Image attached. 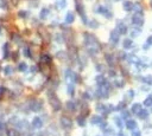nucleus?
I'll list each match as a JSON object with an SVG mask.
<instances>
[{
	"mask_svg": "<svg viewBox=\"0 0 152 136\" xmlns=\"http://www.w3.org/2000/svg\"><path fill=\"white\" fill-rule=\"evenodd\" d=\"M68 91H69V95H74V85L73 84H68Z\"/></svg>",
	"mask_w": 152,
	"mask_h": 136,
	"instance_id": "nucleus-28",
	"label": "nucleus"
},
{
	"mask_svg": "<svg viewBox=\"0 0 152 136\" xmlns=\"http://www.w3.org/2000/svg\"><path fill=\"white\" fill-rule=\"evenodd\" d=\"M42 106H43L42 102H41V101H37V99H33V101L30 103V109H31L32 111H38V110H41Z\"/></svg>",
	"mask_w": 152,
	"mask_h": 136,
	"instance_id": "nucleus-6",
	"label": "nucleus"
},
{
	"mask_svg": "<svg viewBox=\"0 0 152 136\" xmlns=\"http://www.w3.org/2000/svg\"><path fill=\"white\" fill-rule=\"evenodd\" d=\"M2 129H4V124L0 122V130H2Z\"/></svg>",
	"mask_w": 152,
	"mask_h": 136,
	"instance_id": "nucleus-44",
	"label": "nucleus"
},
{
	"mask_svg": "<svg viewBox=\"0 0 152 136\" xmlns=\"http://www.w3.org/2000/svg\"><path fill=\"white\" fill-rule=\"evenodd\" d=\"M49 101H50V105L52 106V109L55 111L60 110L61 108H62V104H61V101L57 98V97L55 96V95H51L50 98H49Z\"/></svg>",
	"mask_w": 152,
	"mask_h": 136,
	"instance_id": "nucleus-1",
	"label": "nucleus"
},
{
	"mask_svg": "<svg viewBox=\"0 0 152 136\" xmlns=\"http://www.w3.org/2000/svg\"><path fill=\"white\" fill-rule=\"evenodd\" d=\"M18 70L19 71H25L26 70V64L25 63H20V64L18 65Z\"/></svg>",
	"mask_w": 152,
	"mask_h": 136,
	"instance_id": "nucleus-27",
	"label": "nucleus"
},
{
	"mask_svg": "<svg viewBox=\"0 0 152 136\" xmlns=\"http://www.w3.org/2000/svg\"><path fill=\"white\" fill-rule=\"evenodd\" d=\"M106 60H107V63H108V65H109V66H112V67H113L114 65H115L114 56H112V55H106Z\"/></svg>",
	"mask_w": 152,
	"mask_h": 136,
	"instance_id": "nucleus-17",
	"label": "nucleus"
},
{
	"mask_svg": "<svg viewBox=\"0 0 152 136\" xmlns=\"http://www.w3.org/2000/svg\"><path fill=\"white\" fill-rule=\"evenodd\" d=\"M151 113H152V105H151Z\"/></svg>",
	"mask_w": 152,
	"mask_h": 136,
	"instance_id": "nucleus-45",
	"label": "nucleus"
},
{
	"mask_svg": "<svg viewBox=\"0 0 152 136\" xmlns=\"http://www.w3.org/2000/svg\"><path fill=\"white\" fill-rule=\"evenodd\" d=\"M25 55H26V57H32V56H31V51L29 50V48H25Z\"/></svg>",
	"mask_w": 152,
	"mask_h": 136,
	"instance_id": "nucleus-35",
	"label": "nucleus"
},
{
	"mask_svg": "<svg viewBox=\"0 0 152 136\" xmlns=\"http://www.w3.org/2000/svg\"><path fill=\"white\" fill-rule=\"evenodd\" d=\"M141 110V104L140 103H134L131 108V113L132 114H138Z\"/></svg>",
	"mask_w": 152,
	"mask_h": 136,
	"instance_id": "nucleus-11",
	"label": "nucleus"
},
{
	"mask_svg": "<svg viewBox=\"0 0 152 136\" xmlns=\"http://www.w3.org/2000/svg\"><path fill=\"white\" fill-rule=\"evenodd\" d=\"M132 136H141V133L137 129H133L132 130Z\"/></svg>",
	"mask_w": 152,
	"mask_h": 136,
	"instance_id": "nucleus-31",
	"label": "nucleus"
},
{
	"mask_svg": "<svg viewBox=\"0 0 152 136\" xmlns=\"http://www.w3.org/2000/svg\"><path fill=\"white\" fill-rule=\"evenodd\" d=\"M138 33H139V31H132L131 36H132V37H136V36H137V35H138Z\"/></svg>",
	"mask_w": 152,
	"mask_h": 136,
	"instance_id": "nucleus-38",
	"label": "nucleus"
},
{
	"mask_svg": "<svg viewBox=\"0 0 152 136\" xmlns=\"http://www.w3.org/2000/svg\"><path fill=\"white\" fill-rule=\"evenodd\" d=\"M118 42H119V33L117 30H113L111 32V36H109V43L112 45H117Z\"/></svg>",
	"mask_w": 152,
	"mask_h": 136,
	"instance_id": "nucleus-4",
	"label": "nucleus"
},
{
	"mask_svg": "<svg viewBox=\"0 0 152 136\" xmlns=\"http://www.w3.org/2000/svg\"><path fill=\"white\" fill-rule=\"evenodd\" d=\"M83 98H84V99H89L90 98V96L88 95V92H84V94H83Z\"/></svg>",
	"mask_w": 152,
	"mask_h": 136,
	"instance_id": "nucleus-37",
	"label": "nucleus"
},
{
	"mask_svg": "<svg viewBox=\"0 0 152 136\" xmlns=\"http://www.w3.org/2000/svg\"><path fill=\"white\" fill-rule=\"evenodd\" d=\"M19 16H21V17H26V12H20V13H19Z\"/></svg>",
	"mask_w": 152,
	"mask_h": 136,
	"instance_id": "nucleus-43",
	"label": "nucleus"
},
{
	"mask_svg": "<svg viewBox=\"0 0 152 136\" xmlns=\"http://www.w3.org/2000/svg\"><path fill=\"white\" fill-rule=\"evenodd\" d=\"M42 62H44L45 64H50V63H51V57L49 55L42 56Z\"/></svg>",
	"mask_w": 152,
	"mask_h": 136,
	"instance_id": "nucleus-21",
	"label": "nucleus"
},
{
	"mask_svg": "<svg viewBox=\"0 0 152 136\" xmlns=\"http://www.w3.org/2000/svg\"><path fill=\"white\" fill-rule=\"evenodd\" d=\"M126 106V104L124 103V102H121V103L119 104V106H118V110H122V108H125Z\"/></svg>",
	"mask_w": 152,
	"mask_h": 136,
	"instance_id": "nucleus-34",
	"label": "nucleus"
},
{
	"mask_svg": "<svg viewBox=\"0 0 152 136\" xmlns=\"http://www.w3.org/2000/svg\"><path fill=\"white\" fill-rule=\"evenodd\" d=\"M97 26H99V23H97V21L93 20L92 23H90V27H93V28H96Z\"/></svg>",
	"mask_w": 152,
	"mask_h": 136,
	"instance_id": "nucleus-33",
	"label": "nucleus"
},
{
	"mask_svg": "<svg viewBox=\"0 0 152 136\" xmlns=\"http://www.w3.org/2000/svg\"><path fill=\"white\" fill-rule=\"evenodd\" d=\"M128 94H129L128 96L131 97V98H132V97H134V91H133V90H129V91H128Z\"/></svg>",
	"mask_w": 152,
	"mask_h": 136,
	"instance_id": "nucleus-39",
	"label": "nucleus"
},
{
	"mask_svg": "<svg viewBox=\"0 0 152 136\" xmlns=\"http://www.w3.org/2000/svg\"><path fill=\"white\" fill-rule=\"evenodd\" d=\"M8 136H19V133L17 132V130H10Z\"/></svg>",
	"mask_w": 152,
	"mask_h": 136,
	"instance_id": "nucleus-30",
	"label": "nucleus"
},
{
	"mask_svg": "<svg viewBox=\"0 0 152 136\" xmlns=\"http://www.w3.org/2000/svg\"><path fill=\"white\" fill-rule=\"evenodd\" d=\"M97 110H99L100 113H106V114H108V110H107V108L104 105V104H100V105L97 106Z\"/></svg>",
	"mask_w": 152,
	"mask_h": 136,
	"instance_id": "nucleus-25",
	"label": "nucleus"
},
{
	"mask_svg": "<svg viewBox=\"0 0 152 136\" xmlns=\"http://www.w3.org/2000/svg\"><path fill=\"white\" fill-rule=\"evenodd\" d=\"M61 124H62V127L64 128V129H67V130L71 129V127H73L71 120H70L69 117H67V116H63V117L61 118Z\"/></svg>",
	"mask_w": 152,
	"mask_h": 136,
	"instance_id": "nucleus-3",
	"label": "nucleus"
},
{
	"mask_svg": "<svg viewBox=\"0 0 152 136\" xmlns=\"http://www.w3.org/2000/svg\"><path fill=\"white\" fill-rule=\"evenodd\" d=\"M101 122H102V117H101V116L96 115V116H93V117H92V123H93V124H101Z\"/></svg>",
	"mask_w": 152,
	"mask_h": 136,
	"instance_id": "nucleus-19",
	"label": "nucleus"
},
{
	"mask_svg": "<svg viewBox=\"0 0 152 136\" xmlns=\"http://www.w3.org/2000/svg\"><path fill=\"white\" fill-rule=\"evenodd\" d=\"M141 81H143L144 83L149 84V85H152V77H151V76H146V77H143V78H141Z\"/></svg>",
	"mask_w": 152,
	"mask_h": 136,
	"instance_id": "nucleus-23",
	"label": "nucleus"
},
{
	"mask_svg": "<svg viewBox=\"0 0 152 136\" xmlns=\"http://www.w3.org/2000/svg\"><path fill=\"white\" fill-rule=\"evenodd\" d=\"M95 81H96V83L99 84V85H102V84L106 82V79H105V77L102 76V75H99V76L95 78Z\"/></svg>",
	"mask_w": 152,
	"mask_h": 136,
	"instance_id": "nucleus-20",
	"label": "nucleus"
},
{
	"mask_svg": "<svg viewBox=\"0 0 152 136\" xmlns=\"http://www.w3.org/2000/svg\"><path fill=\"white\" fill-rule=\"evenodd\" d=\"M132 7H133V4H132L131 1H124V4H122V8L126 12L132 11Z\"/></svg>",
	"mask_w": 152,
	"mask_h": 136,
	"instance_id": "nucleus-16",
	"label": "nucleus"
},
{
	"mask_svg": "<svg viewBox=\"0 0 152 136\" xmlns=\"http://www.w3.org/2000/svg\"><path fill=\"white\" fill-rule=\"evenodd\" d=\"M132 9H133V11H136V13H143V6H141L139 2H134Z\"/></svg>",
	"mask_w": 152,
	"mask_h": 136,
	"instance_id": "nucleus-15",
	"label": "nucleus"
},
{
	"mask_svg": "<svg viewBox=\"0 0 152 136\" xmlns=\"http://www.w3.org/2000/svg\"><path fill=\"white\" fill-rule=\"evenodd\" d=\"M76 122H77V124L80 125V127H84V125H86V116H83V115L77 116Z\"/></svg>",
	"mask_w": 152,
	"mask_h": 136,
	"instance_id": "nucleus-13",
	"label": "nucleus"
},
{
	"mask_svg": "<svg viewBox=\"0 0 152 136\" xmlns=\"http://www.w3.org/2000/svg\"><path fill=\"white\" fill-rule=\"evenodd\" d=\"M147 45H150V44H152V36L151 37H149V39H147V43H146Z\"/></svg>",
	"mask_w": 152,
	"mask_h": 136,
	"instance_id": "nucleus-40",
	"label": "nucleus"
},
{
	"mask_svg": "<svg viewBox=\"0 0 152 136\" xmlns=\"http://www.w3.org/2000/svg\"><path fill=\"white\" fill-rule=\"evenodd\" d=\"M132 23L137 26H141L144 24V18H143V13H136L132 17Z\"/></svg>",
	"mask_w": 152,
	"mask_h": 136,
	"instance_id": "nucleus-2",
	"label": "nucleus"
},
{
	"mask_svg": "<svg viewBox=\"0 0 152 136\" xmlns=\"http://www.w3.org/2000/svg\"><path fill=\"white\" fill-rule=\"evenodd\" d=\"M124 85H125V84L122 83V82H117V86H118V88H122Z\"/></svg>",
	"mask_w": 152,
	"mask_h": 136,
	"instance_id": "nucleus-36",
	"label": "nucleus"
},
{
	"mask_svg": "<svg viewBox=\"0 0 152 136\" xmlns=\"http://www.w3.org/2000/svg\"><path fill=\"white\" fill-rule=\"evenodd\" d=\"M48 14H49V9L48 8H43V9H42V12H41V18L45 19L46 17H48Z\"/></svg>",
	"mask_w": 152,
	"mask_h": 136,
	"instance_id": "nucleus-24",
	"label": "nucleus"
},
{
	"mask_svg": "<svg viewBox=\"0 0 152 136\" xmlns=\"http://www.w3.org/2000/svg\"><path fill=\"white\" fill-rule=\"evenodd\" d=\"M132 46H133V42H132L131 39H128V38L124 39V42H122V47L124 48H131Z\"/></svg>",
	"mask_w": 152,
	"mask_h": 136,
	"instance_id": "nucleus-14",
	"label": "nucleus"
},
{
	"mask_svg": "<svg viewBox=\"0 0 152 136\" xmlns=\"http://www.w3.org/2000/svg\"><path fill=\"white\" fill-rule=\"evenodd\" d=\"M115 123H117V125H118L119 128H122V127H124V124L121 123V120H120L119 117H115Z\"/></svg>",
	"mask_w": 152,
	"mask_h": 136,
	"instance_id": "nucleus-29",
	"label": "nucleus"
},
{
	"mask_svg": "<svg viewBox=\"0 0 152 136\" xmlns=\"http://www.w3.org/2000/svg\"><path fill=\"white\" fill-rule=\"evenodd\" d=\"M117 31L119 35H126L127 33V26L125 25L122 21H118L117 23Z\"/></svg>",
	"mask_w": 152,
	"mask_h": 136,
	"instance_id": "nucleus-5",
	"label": "nucleus"
},
{
	"mask_svg": "<svg viewBox=\"0 0 152 136\" xmlns=\"http://www.w3.org/2000/svg\"><path fill=\"white\" fill-rule=\"evenodd\" d=\"M120 56H121V57H120V58H121V59H125L127 55H126V53H122V52H121V53H120Z\"/></svg>",
	"mask_w": 152,
	"mask_h": 136,
	"instance_id": "nucleus-42",
	"label": "nucleus"
},
{
	"mask_svg": "<svg viewBox=\"0 0 152 136\" xmlns=\"http://www.w3.org/2000/svg\"><path fill=\"white\" fill-rule=\"evenodd\" d=\"M96 12H99V13H101L102 16H105V17H106V18H108V19H111V18H112V13L108 11V8H107V7H104V6H100V7H97Z\"/></svg>",
	"mask_w": 152,
	"mask_h": 136,
	"instance_id": "nucleus-7",
	"label": "nucleus"
},
{
	"mask_svg": "<svg viewBox=\"0 0 152 136\" xmlns=\"http://www.w3.org/2000/svg\"><path fill=\"white\" fill-rule=\"evenodd\" d=\"M128 116H129V113H128V111L122 110V113H121V117H122V118H127Z\"/></svg>",
	"mask_w": 152,
	"mask_h": 136,
	"instance_id": "nucleus-32",
	"label": "nucleus"
},
{
	"mask_svg": "<svg viewBox=\"0 0 152 136\" xmlns=\"http://www.w3.org/2000/svg\"><path fill=\"white\" fill-rule=\"evenodd\" d=\"M65 108H67L70 113H73V111H75V109H76V103H74L73 101H68L67 104H65Z\"/></svg>",
	"mask_w": 152,
	"mask_h": 136,
	"instance_id": "nucleus-12",
	"label": "nucleus"
},
{
	"mask_svg": "<svg viewBox=\"0 0 152 136\" xmlns=\"http://www.w3.org/2000/svg\"><path fill=\"white\" fill-rule=\"evenodd\" d=\"M151 7H152V0H151Z\"/></svg>",
	"mask_w": 152,
	"mask_h": 136,
	"instance_id": "nucleus-46",
	"label": "nucleus"
},
{
	"mask_svg": "<svg viewBox=\"0 0 152 136\" xmlns=\"http://www.w3.org/2000/svg\"><path fill=\"white\" fill-rule=\"evenodd\" d=\"M32 125L33 128H36V129H39V128L43 127V121H42L41 117H35L32 121Z\"/></svg>",
	"mask_w": 152,
	"mask_h": 136,
	"instance_id": "nucleus-8",
	"label": "nucleus"
},
{
	"mask_svg": "<svg viewBox=\"0 0 152 136\" xmlns=\"http://www.w3.org/2000/svg\"><path fill=\"white\" fill-rule=\"evenodd\" d=\"M144 105L145 106H151L152 105V96H147L144 101Z\"/></svg>",
	"mask_w": 152,
	"mask_h": 136,
	"instance_id": "nucleus-22",
	"label": "nucleus"
},
{
	"mask_svg": "<svg viewBox=\"0 0 152 136\" xmlns=\"http://www.w3.org/2000/svg\"><path fill=\"white\" fill-rule=\"evenodd\" d=\"M109 76H111V77H114V76H115V71L111 70V71H109Z\"/></svg>",
	"mask_w": 152,
	"mask_h": 136,
	"instance_id": "nucleus-41",
	"label": "nucleus"
},
{
	"mask_svg": "<svg viewBox=\"0 0 152 136\" xmlns=\"http://www.w3.org/2000/svg\"><path fill=\"white\" fill-rule=\"evenodd\" d=\"M126 128L128 130L137 129V122L134 120H127L126 121Z\"/></svg>",
	"mask_w": 152,
	"mask_h": 136,
	"instance_id": "nucleus-9",
	"label": "nucleus"
},
{
	"mask_svg": "<svg viewBox=\"0 0 152 136\" xmlns=\"http://www.w3.org/2000/svg\"><path fill=\"white\" fill-rule=\"evenodd\" d=\"M12 71H13V70H12V67L10 66V65L5 67V75H6V76H8V75H12Z\"/></svg>",
	"mask_w": 152,
	"mask_h": 136,
	"instance_id": "nucleus-26",
	"label": "nucleus"
},
{
	"mask_svg": "<svg viewBox=\"0 0 152 136\" xmlns=\"http://www.w3.org/2000/svg\"><path fill=\"white\" fill-rule=\"evenodd\" d=\"M137 115H138V117L140 118V120H147V117H149V111L145 110V109H141V110L139 111Z\"/></svg>",
	"mask_w": 152,
	"mask_h": 136,
	"instance_id": "nucleus-10",
	"label": "nucleus"
},
{
	"mask_svg": "<svg viewBox=\"0 0 152 136\" xmlns=\"http://www.w3.org/2000/svg\"><path fill=\"white\" fill-rule=\"evenodd\" d=\"M74 20H75L74 14H73L71 12H68L67 16H65V23H67V24H71V23H74Z\"/></svg>",
	"mask_w": 152,
	"mask_h": 136,
	"instance_id": "nucleus-18",
	"label": "nucleus"
}]
</instances>
